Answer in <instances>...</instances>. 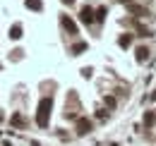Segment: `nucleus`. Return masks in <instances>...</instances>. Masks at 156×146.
Returning <instances> with one entry per match:
<instances>
[{
  "label": "nucleus",
  "instance_id": "obj_5",
  "mask_svg": "<svg viewBox=\"0 0 156 146\" xmlns=\"http://www.w3.org/2000/svg\"><path fill=\"white\" fill-rule=\"evenodd\" d=\"M24 5H27L29 10H34V12H41V7H43L41 0H24Z\"/></svg>",
  "mask_w": 156,
  "mask_h": 146
},
{
  "label": "nucleus",
  "instance_id": "obj_15",
  "mask_svg": "<svg viewBox=\"0 0 156 146\" xmlns=\"http://www.w3.org/2000/svg\"><path fill=\"white\" fill-rule=\"evenodd\" d=\"M0 120H2V115H0Z\"/></svg>",
  "mask_w": 156,
  "mask_h": 146
},
{
  "label": "nucleus",
  "instance_id": "obj_9",
  "mask_svg": "<svg viewBox=\"0 0 156 146\" xmlns=\"http://www.w3.org/2000/svg\"><path fill=\"white\" fill-rule=\"evenodd\" d=\"M12 125H15V127H24V125H27V122H24V117H22V115H12Z\"/></svg>",
  "mask_w": 156,
  "mask_h": 146
},
{
  "label": "nucleus",
  "instance_id": "obj_4",
  "mask_svg": "<svg viewBox=\"0 0 156 146\" xmlns=\"http://www.w3.org/2000/svg\"><path fill=\"white\" fill-rule=\"evenodd\" d=\"M87 132H91V122L87 120V117H82V120H77V134H87Z\"/></svg>",
  "mask_w": 156,
  "mask_h": 146
},
{
  "label": "nucleus",
  "instance_id": "obj_3",
  "mask_svg": "<svg viewBox=\"0 0 156 146\" xmlns=\"http://www.w3.org/2000/svg\"><path fill=\"white\" fill-rule=\"evenodd\" d=\"M79 19L84 22V24H91L94 22V10L87 5V7H82V12H79Z\"/></svg>",
  "mask_w": 156,
  "mask_h": 146
},
{
  "label": "nucleus",
  "instance_id": "obj_10",
  "mask_svg": "<svg viewBox=\"0 0 156 146\" xmlns=\"http://www.w3.org/2000/svg\"><path fill=\"white\" fill-rule=\"evenodd\" d=\"M118 43H120V48H127V46L132 43V36H130V34H127V36H120V41H118Z\"/></svg>",
  "mask_w": 156,
  "mask_h": 146
},
{
  "label": "nucleus",
  "instance_id": "obj_14",
  "mask_svg": "<svg viewBox=\"0 0 156 146\" xmlns=\"http://www.w3.org/2000/svg\"><path fill=\"white\" fill-rule=\"evenodd\" d=\"M120 2H130V0H120Z\"/></svg>",
  "mask_w": 156,
  "mask_h": 146
},
{
  "label": "nucleus",
  "instance_id": "obj_11",
  "mask_svg": "<svg viewBox=\"0 0 156 146\" xmlns=\"http://www.w3.org/2000/svg\"><path fill=\"white\" fill-rule=\"evenodd\" d=\"M84 50H87V43H77V46L72 48V55H82Z\"/></svg>",
  "mask_w": 156,
  "mask_h": 146
},
{
  "label": "nucleus",
  "instance_id": "obj_1",
  "mask_svg": "<svg viewBox=\"0 0 156 146\" xmlns=\"http://www.w3.org/2000/svg\"><path fill=\"white\" fill-rule=\"evenodd\" d=\"M51 110H53V98H41L39 101V110H36V125L39 127H48V117H51Z\"/></svg>",
  "mask_w": 156,
  "mask_h": 146
},
{
  "label": "nucleus",
  "instance_id": "obj_7",
  "mask_svg": "<svg viewBox=\"0 0 156 146\" xmlns=\"http://www.w3.org/2000/svg\"><path fill=\"white\" fill-rule=\"evenodd\" d=\"M144 125H147V127H154V125H156V113H154V110L144 115Z\"/></svg>",
  "mask_w": 156,
  "mask_h": 146
},
{
  "label": "nucleus",
  "instance_id": "obj_13",
  "mask_svg": "<svg viewBox=\"0 0 156 146\" xmlns=\"http://www.w3.org/2000/svg\"><path fill=\"white\" fill-rule=\"evenodd\" d=\"M62 2H65V5H72V2H75V0H62Z\"/></svg>",
  "mask_w": 156,
  "mask_h": 146
},
{
  "label": "nucleus",
  "instance_id": "obj_8",
  "mask_svg": "<svg viewBox=\"0 0 156 146\" xmlns=\"http://www.w3.org/2000/svg\"><path fill=\"white\" fill-rule=\"evenodd\" d=\"M149 57V50L147 48H137V62H144Z\"/></svg>",
  "mask_w": 156,
  "mask_h": 146
},
{
  "label": "nucleus",
  "instance_id": "obj_2",
  "mask_svg": "<svg viewBox=\"0 0 156 146\" xmlns=\"http://www.w3.org/2000/svg\"><path fill=\"white\" fill-rule=\"evenodd\" d=\"M60 24H62V29H65L70 36H77V34H79V31H77V24L67 17V15H60Z\"/></svg>",
  "mask_w": 156,
  "mask_h": 146
},
{
  "label": "nucleus",
  "instance_id": "obj_12",
  "mask_svg": "<svg viewBox=\"0 0 156 146\" xmlns=\"http://www.w3.org/2000/svg\"><path fill=\"white\" fill-rule=\"evenodd\" d=\"M103 17H106V7H101V10H98V15H96V17H94V19H98V22H101V19H103Z\"/></svg>",
  "mask_w": 156,
  "mask_h": 146
},
{
  "label": "nucleus",
  "instance_id": "obj_6",
  "mask_svg": "<svg viewBox=\"0 0 156 146\" xmlns=\"http://www.w3.org/2000/svg\"><path fill=\"white\" fill-rule=\"evenodd\" d=\"M10 38H15V41H20V38H22V24L10 26Z\"/></svg>",
  "mask_w": 156,
  "mask_h": 146
}]
</instances>
